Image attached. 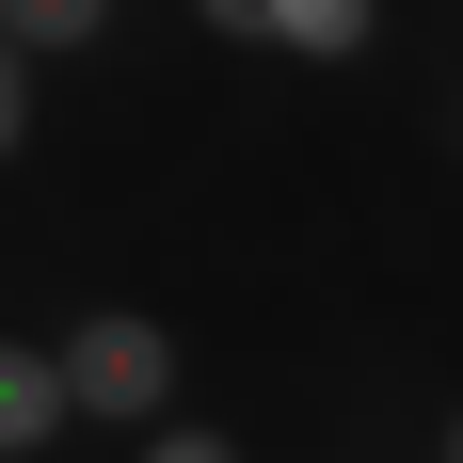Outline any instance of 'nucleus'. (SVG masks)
I'll use <instances>...</instances> for the list:
<instances>
[{
  "label": "nucleus",
  "mask_w": 463,
  "mask_h": 463,
  "mask_svg": "<svg viewBox=\"0 0 463 463\" xmlns=\"http://www.w3.org/2000/svg\"><path fill=\"white\" fill-rule=\"evenodd\" d=\"M64 383H80V431H176V320L160 304H80L64 320Z\"/></svg>",
  "instance_id": "nucleus-1"
},
{
  "label": "nucleus",
  "mask_w": 463,
  "mask_h": 463,
  "mask_svg": "<svg viewBox=\"0 0 463 463\" xmlns=\"http://www.w3.org/2000/svg\"><path fill=\"white\" fill-rule=\"evenodd\" d=\"M64 416H80L64 335H16V352H0V463H48V448H64Z\"/></svg>",
  "instance_id": "nucleus-2"
},
{
  "label": "nucleus",
  "mask_w": 463,
  "mask_h": 463,
  "mask_svg": "<svg viewBox=\"0 0 463 463\" xmlns=\"http://www.w3.org/2000/svg\"><path fill=\"white\" fill-rule=\"evenodd\" d=\"M0 48L16 64H80V48H112V0H0Z\"/></svg>",
  "instance_id": "nucleus-3"
},
{
  "label": "nucleus",
  "mask_w": 463,
  "mask_h": 463,
  "mask_svg": "<svg viewBox=\"0 0 463 463\" xmlns=\"http://www.w3.org/2000/svg\"><path fill=\"white\" fill-rule=\"evenodd\" d=\"M192 33H224V48H272V33H288V0H192Z\"/></svg>",
  "instance_id": "nucleus-4"
},
{
  "label": "nucleus",
  "mask_w": 463,
  "mask_h": 463,
  "mask_svg": "<svg viewBox=\"0 0 463 463\" xmlns=\"http://www.w3.org/2000/svg\"><path fill=\"white\" fill-rule=\"evenodd\" d=\"M128 463H240V431H128Z\"/></svg>",
  "instance_id": "nucleus-5"
},
{
  "label": "nucleus",
  "mask_w": 463,
  "mask_h": 463,
  "mask_svg": "<svg viewBox=\"0 0 463 463\" xmlns=\"http://www.w3.org/2000/svg\"><path fill=\"white\" fill-rule=\"evenodd\" d=\"M431 463H463V400H448V431H431Z\"/></svg>",
  "instance_id": "nucleus-6"
}]
</instances>
